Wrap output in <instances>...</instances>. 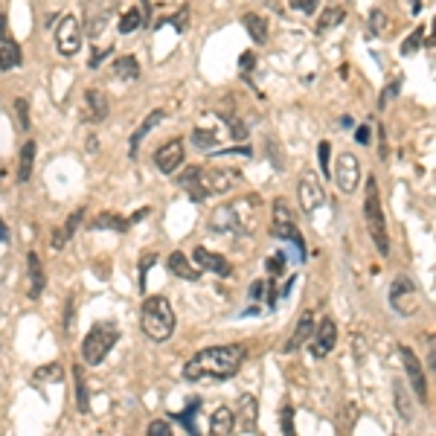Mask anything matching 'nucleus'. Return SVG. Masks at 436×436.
Listing matches in <instances>:
<instances>
[{"label": "nucleus", "instance_id": "f257e3e1", "mask_svg": "<svg viewBox=\"0 0 436 436\" xmlns=\"http://www.w3.org/2000/svg\"><path fill=\"white\" fill-rule=\"evenodd\" d=\"M241 361H245V346L230 343V346H207L198 355H192L184 367V378L186 381H198V378H218L227 381L239 372Z\"/></svg>", "mask_w": 436, "mask_h": 436}, {"label": "nucleus", "instance_id": "f03ea898", "mask_svg": "<svg viewBox=\"0 0 436 436\" xmlns=\"http://www.w3.org/2000/svg\"><path fill=\"white\" fill-rule=\"evenodd\" d=\"M259 224V198L247 195L241 201L221 204L210 213V230L213 233H233V236H247Z\"/></svg>", "mask_w": 436, "mask_h": 436}, {"label": "nucleus", "instance_id": "7ed1b4c3", "mask_svg": "<svg viewBox=\"0 0 436 436\" xmlns=\"http://www.w3.org/2000/svg\"><path fill=\"white\" fill-rule=\"evenodd\" d=\"M140 326L149 341L154 343H166L175 335V308L169 306L166 297H149L143 300L140 308Z\"/></svg>", "mask_w": 436, "mask_h": 436}, {"label": "nucleus", "instance_id": "20e7f679", "mask_svg": "<svg viewBox=\"0 0 436 436\" xmlns=\"http://www.w3.org/2000/svg\"><path fill=\"white\" fill-rule=\"evenodd\" d=\"M363 218H367V230L372 236V245L381 256H390V236H387V218L381 210V195H378V180L375 175L367 178V192H363Z\"/></svg>", "mask_w": 436, "mask_h": 436}, {"label": "nucleus", "instance_id": "39448f33", "mask_svg": "<svg viewBox=\"0 0 436 436\" xmlns=\"http://www.w3.org/2000/svg\"><path fill=\"white\" fill-rule=\"evenodd\" d=\"M117 341H119V329L114 323H96L88 332V337L82 341V358L90 367H96V363H102L108 358V352L117 346Z\"/></svg>", "mask_w": 436, "mask_h": 436}, {"label": "nucleus", "instance_id": "423d86ee", "mask_svg": "<svg viewBox=\"0 0 436 436\" xmlns=\"http://www.w3.org/2000/svg\"><path fill=\"white\" fill-rule=\"evenodd\" d=\"M387 300H390V308L402 317H413L419 311V302H422V294H419V285L413 282L410 274H398L396 280L390 282V291H387Z\"/></svg>", "mask_w": 436, "mask_h": 436}, {"label": "nucleus", "instance_id": "0eeeda50", "mask_svg": "<svg viewBox=\"0 0 436 436\" xmlns=\"http://www.w3.org/2000/svg\"><path fill=\"white\" fill-rule=\"evenodd\" d=\"M271 233L282 241H291L297 247V259L302 262L306 259V241H302L300 230H297V221H294V213L288 210V204L282 198L274 201V218H271Z\"/></svg>", "mask_w": 436, "mask_h": 436}, {"label": "nucleus", "instance_id": "6e6552de", "mask_svg": "<svg viewBox=\"0 0 436 436\" xmlns=\"http://www.w3.org/2000/svg\"><path fill=\"white\" fill-rule=\"evenodd\" d=\"M201 184L204 189H207V195H227L230 189H236L241 184V172H236V169H204L201 166Z\"/></svg>", "mask_w": 436, "mask_h": 436}, {"label": "nucleus", "instance_id": "1a4fd4ad", "mask_svg": "<svg viewBox=\"0 0 436 436\" xmlns=\"http://www.w3.org/2000/svg\"><path fill=\"white\" fill-rule=\"evenodd\" d=\"M56 47L62 56H76L82 50V23L76 15H64L58 21V29H56Z\"/></svg>", "mask_w": 436, "mask_h": 436}, {"label": "nucleus", "instance_id": "9d476101", "mask_svg": "<svg viewBox=\"0 0 436 436\" xmlns=\"http://www.w3.org/2000/svg\"><path fill=\"white\" fill-rule=\"evenodd\" d=\"M335 184H337V189H341V192H346V195H352V192L358 189V184H361V163H358L355 154L343 152L341 157H337V163H335Z\"/></svg>", "mask_w": 436, "mask_h": 436}, {"label": "nucleus", "instance_id": "9b49d317", "mask_svg": "<svg viewBox=\"0 0 436 436\" xmlns=\"http://www.w3.org/2000/svg\"><path fill=\"white\" fill-rule=\"evenodd\" d=\"M398 355L404 361V372H407V381H410V390L416 393L419 402H428V381H425V370H422V361L416 358V352L410 346H402Z\"/></svg>", "mask_w": 436, "mask_h": 436}, {"label": "nucleus", "instance_id": "f8f14e48", "mask_svg": "<svg viewBox=\"0 0 436 436\" xmlns=\"http://www.w3.org/2000/svg\"><path fill=\"white\" fill-rule=\"evenodd\" d=\"M297 198H300V207H302V213H317L323 204H326V192H323V186H320V180H317V175H306L300 180V186H297Z\"/></svg>", "mask_w": 436, "mask_h": 436}, {"label": "nucleus", "instance_id": "ddd939ff", "mask_svg": "<svg viewBox=\"0 0 436 436\" xmlns=\"http://www.w3.org/2000/svg\"><path fill=\"white\" fill-rule=\"evenodd\" d=\"M337 346V323L332 317H323L320 326L314 329L311 335V355L314 358H326V355H332V349Z\"/></svg>", "mask_w": 436, "mask_h": 436}, {"label": "nucleus", "instance_id": "4468645a", "mask_svg": "<svg viewBox=\"0 0 436 436\" xmlns=\"http://www.w3.org/2000/svg\"><path fill=\"white\" fill-rule=\"evenodd\" d=\"M108 114H111V99H108L105 90H88L84 93V111L82 119L84 123H105Z\"/></svg>", "mask_w": 436, "mask_h": 436}, {"label": "nucleus", "instance_id": "2eb2a0df", "mask_svg": "<svg viewBox=\"0 0 436 436\" xmlns=\"http://www.w3.org/2000/svg\"><path fill=\"white\" fill-rule=\"evenodd\" d=\"M180 163H184V143L180 140H169L154 152V166L160 169L163 175H172Z\"/></svg>", "mask_w": 436, "mask_h": 436}, {"label": "nucleus", "instance_id": "dca6fc26", "mask_svg": "<svg viewBox=\"0 0 436 436\" xmlns=\"http://www.w3.org/2000/svg\"><path fill=\"white\" fill-rule=\"evenodd\" d=\"M192 256H195V262L201 265L204 271H213L215 276H221V280L233 276V265H230L221 253H213L207 247H195V250H192Z\"/></svg>", "mask_w": 436, "mask_h": 436}, {"label": "nucleus", "instance_id": "f3484780", "mask_svg": "<svg viewBox=\"0 0 436 436\" xmlns=\"http://www.w3.org/2000/svg\"><path fill=\"white\" fill-rule=\"evenodd\" d=\"M169 117V111H166V108H157V111H152L149 117H145L143 119V123L137 125V131H134V134H131V145H128V157H137L140 154V143L145 140V137H149L152 134V131L157 128V125H160L163 123V119Z\"/></svg>", "mask_w": 436, "mask_h": 436}, {"label": "nucleus", "instance_id": "a211bd4d", "mask_svg": "<svg viewBox=\"0 0 436 436\" xmlns=\"http://www.w3.org/2000/svg\"><path fill=\"white\" fill-rule=\"evenodd\" d=\"M178 186L184 189L195 204H201V201L210 198L207 189H204V184H201V166H186L184 172H180V178H178Z\"/></svg>", "mask_w": 436, "mask_h": 436}, {"label": "nucleus", "instance_id": "6ab92c4d", "mask_svg": "<svg viewBox=\"0 0 436 436\" xmlns=\"http://www.w3.org/2000/svg\"><path fill=\"white\" fill-rule=\"evenodd\" d=\"M82 221H84V210L79 207L76 213H70V215H67V221L53 233V241H50L53 250H64V247H67V241L76 236V230L82 227Z\"/></svg>", "mask_w": 436, "mask_h": 436}, {"label": "nucleus", "instance_id": "aec40b11", "mask_svg": "<svg viewBox=\"0 0 436 436\" xmlns=\"http://www.w3.org/2000/svg\"><path fill=\"white\" fill-rule=\"evenodd\" d=\"M311 335H314V314L311 311H306L300 317V323H297V329H294V335L288 337V343H285V352L291 355V352H297L300 346H306L308 341H311Z\"/></svg>", "mask_w": 436, "mask_h": 436}, {"label": "nucleus", "instance_id": "412c9836", "mask_svg": "<svg viewBox=\"0 0 436 436\" xmlns=\"http://www.w3.org/2000/svg\"><path fill=\"white\" fill-rule=\"evenodd\" d=\"M27 271H29V300H41L47 288V276H44V265L35 253H27Z\"/></svg>", "mask_w": 436, "mask_h": 436}, {"label": "nucleus", "instance_id": "4be33fe9", "mask_svg": "<svg viewBox=\"0 0 436 436\" xmlns=\"http://www.w3.org/2000/svg\"><path fill=\"white\" fill-rule=\"evenodd\" d=\"M166 268L172 271L175 276H180V280H189V282H198V280H201V271H195V268H192L184 250H175V253H169V259H166Z\"/></svg>", "mask_w": 436, "mask_h": 436}, {"label": "nucleus", "instance_id": "5701e85b", "mask_svg": "<svg viewBox=\"0 0 436 436\" xmlns=\"http://www.w3.org/2000/svg\"><path fill=\"white\" fill-rule=\"evenodd\" d=\"M256 416L259 404L253 396H239V428L245 433H256Z\"/></svg>", "mask_w": 436, "mask_h": 436}, {"label": "nucleus", "instance_id": "b1692460", "mask_svg": "<svg viewBox=\"0 0 436 436\" xmlns=\"http://www.w3.org/2000/svg\"><path fill=\"white\" fill-rule=\"evenodd\" d=\"M236 428V413L230 407H215V413L210 416V433L215 436H227V433H233Z\"/></svg>", "mask_w": 436, "mask_h": 436}, {"label": "nucleus", "instance_id": "393cba45", "mask_svg": "<svg viewBox=\"0 0 436 436\" xmlns=\"http://www.w3.org/2000/svg\"><path fill=\"white\" fill-rule=\"evenodd\" d=\"M35 154H38V145H35V140H27L23 149H21V160H18V184H27V180L32 178Z\"/></svg>", "mask_w": 436, "mask_h": 436}, {"label": "nucleus", "instance_id": "a878e982", "mask_svg": "<svg viewBox=\"0 0 436 436\" xmlns=\"http://www.w3.org/2000/svg\"><path fill=\"white\" fill-rule=\"evenodd\" d=\"M241 23H245V29L253 38V44H265V41H268V23H265L262 15H256V12H247V15L241 18Z\"/></svg>", "mask_w": 436, "mask_h": 436}, {"label": "nucleus", "instance_id": "bb28decb", "mask_svg": "<svg viewBox=\"0 0 436 436\" xmlns=\"http://www.w3.org/2000/svg\"><path fill=\"white\" fill-rule=\"evenodd\" d=\"M88 227L90 230H117V233H125V230L131 227V221L123 215H114V213H99Z\"/></svg>", "mask_w": 436, "mask_h": 436}, {"label": "nucleus", "instance_id": "cd10ccee", "mask_svg": "<svg viewBox=\"0 0 436 436\" xmlns=\"http://www.w3.org/2000/svg\"><path fill=\"white\" fill-rule=\"evenodd\" d=\"M21 62H23V56H21V47L15 44V41H3L0 44V70L3 73H9V70H15V67H21Z\"/></svg>", "mask_w": 436, "mask_h": 436}, {"label": "nucleus", "instance_id": "c85d7f7f", "mask_svg": "<svg viewBox=\"0 0 436 436\" xmlns=\"http://www.w3.org/2000/svg\"><path fill=\"white\" fill-rule=\"evenodd\" d=\"M114 73L123 82H137L140 79V62L134 56H119L114 62Z\"/></svg>", "mask_w": 436, "mask_h": 436}, {"label": "nucleus", "instance_id": "c756f323", "mask_svg": "<svg viewBox=\"0 0 436 436\" xmlns=\"http://www.w3.org/2000/svg\"><path fill=\"white\" fill-rule=\"evenodd\" d=\"M198 407H201V398H192V402L186 404V410H180V413H175L172 419L180 422V425L186 428V433H198V425H195V419H198Z\"/></svg>", "mask_w": 436, "mask_h": 436}, {"label": "nucleus", "instance_id": "7c9ffc66", "mask_svg": "<svg viewBox=\"0 0 436 436\" xmlns=\"http://www.w3.org/2000/svg\"><path fill=\"white\" fill-rule=\"evenodd\" d=\"M64 378V367L58 361H53V363H44V367H38L32 372V381L35 384H44V381H62Z\"/></svg>", "mask_w": 436, "mask_h": 436}, {"label": "nucleus", "instance_id": "2f4dec72", "mask_svg": "<svg viewBox=\"0 0 436 436\" xmlns=\"http://www.w3.org/2000/svg\"><path fill=\"white\" fill-rule=\"evenodd\" d=\"M396 410L398 416H402L404 422H413V404H410V396H407V387L402 381H396Z\"/></svg>", "mask_w": 436, "mask_h": 436}, {"label": "nucleus", "instance_id": "473e14b6", "mask_svg": "<svg viewBox=\"0 0 436 436\" xmlns=\"http://www.w3.org/2000/svg\"><path fill=\"white\" fill-rule=\"evenodd\" d=\"M343 18H346V12L341 9V6H329L320 15V21H317V32H329V29H335V27H341L343 23Z\"/></svg>", "mask_w": 436, "mask_h": 436}, {"label": "nucleus", "instance_id": "72a5a7b5", "mask_svg": "<svg viewBox=\"0 0 436 436\" xmlns=\"http://www.w3.org/2000/svg\"><path fill=\"white\" fill-rule=\"evenodd\" d=\"M140 23H143V12L140 9H128L123 18H119V32L128 35V32H134L140 29Z\"/></svg>", "mask_w": 436, "mask_h": 436}, {"label": "nucleus", "instance_id": "f704fd0d", "mask_svg": "<svg viewBox=\"0 0 436 436\" xmlns=\"http://www.w3.org/2000/svg\"><path fill=\"white\" fill-rule=\"evenodd\" d=\"M192 143L198 145V149H215L218 145V134L210 128H195L192 131Z\"/></svg>", "mask_w": 436, "mask_h": 436}, {"label": "nucleus", "instance_id": "c9c22d12", "mask_svg": "<svg viewBox=\"0 0 436 436\" xmlns=\"http://www.w3.org/2000/svg\"><path fill=\"white\" fill-rule=\"evenodd\" d=\"M398 93H402V79H393V82L381 90V96H378V111H387V105H390Z\"/></svg>", "mask_w": 436, "mask_h": 436}, {"label": "nucleus", "instance_id": "e433bc0d", "mask_svg": "<svg viewBox=\"0 0 436 436\" xmlns=\"http://www.w3.org/2000/svg\"><path fill=\"white\" fill-rule=\"evenodd\" d=\"M218 114H221V117L227 119V125H230V134H233V140H247L250 131H247V125L241 123V119H236L230 111H218Z\"/></svg>", "mask_w": 436, "mask_h": 436}, {"label": "nucleus", "instance_id": "4c0bfd02", "mask_svg": "<svg viewBox=\"0 0 436 436\" xmlns=\"http://www.w3.org/2000/svg\"><path fill=\"white\" fill-rule=\"evenodd\" d=\"M73 375H76V396H79V413H88V384H84V375H82V370L76 367L73 370Z\"/></svg>", "mask_w": 436, "mask_h": 436}, {"label": "nucleus", "instance_id": "58836bf2", "mask_svg": "<svg viewBox=\"0 0 436 436\" xmlns=\"http://www.w3.org/2000/svg\"><path fill=\"white\" fill-rule=\"evenodd\" d=\"M280 428L288 436L297 433V428H294V407H291V404H282V410H280Z\"/></svg>", "mask_w": 436, "mask_h": 436}, {"label": "nucleus", "instance_id": "ea45409f", "mask_svg": "<svg viewBox=\"0 0 436 436\" xmlns=\"http://www.w3.org/2000/svg\"><path fill=\"white\" fill-rule=\"evenodd\" d=\"M425 35H428V32H425V27H419V29H416V32L410 35V38L402 44V53H404V56H413V53L419 50V47H422V41H425Z\"/></svg>", "mask_w": 436, "mask_h": 436}, {"label": "nucleus", "instance_id": "a19ab883", "mask_svg": "<svg viewBox=\"0 0 436 436\" xmlns=\"http://www.w3.org/2000/svg\"><path fill=\"white\" fill-rule=\"evenodd\" d=\"M384 29H387V15L381 9H372L370 12V35L375 38V35H381Z\"/></svg>", "mask_w": 436, "mask_h": 436}, {"label": "nucleus", "instance_id": "79ce46f5", "mask_svg": "<svg viewBox=\"0 0 436 436\" xmlns=\"http://www.w3.org/2000/svg\"><path fill=\"white\" fill-rule=\"evenodd\" d=\"M15 117H18V128L29 131V102L27 99H15Z\"/></svg>", "mask_w": 436, "mask_h": 436}, {"label": "nucleus", "instance_id": "37998d69", "mask_svg": "<svg viewBox=\"0 0 436 436\" xmlns=\"http://www.w3.org/2000/svg\"><path fill=\"white\" fill-rule=\"evenodd\" d=\"M329 154H332V145L323 140V143L317 145V160H320V169H323V175H326V178H332V163H329Z\"/></svg>", "mask_w": 436, "mask_h": 436}, {"label": "nucleus", "instance_id": "c03bdc74", "mask_svg": "<svg viewBox=\"0 0 436 436\" xmlns=\"http://www.w3.org/2000/svg\"><path fill=\"white\" fill-rule=\"evenodd\" d=\"M271 288H274V285H271L268 280H256V282L250 285V294H247V297H250L253 302H262V300H268V291H271Z\"/></svg>", "mask_w": 436, "mask_h": 436}, {"label": "nucleus", "instance_id": "a18cd8bd", "mask_svg": "<svg viewBox=\"0 0 436 436\" xmlns=\"http://www.w3.org/2000/svg\"><path fill=\"white\" fill-rule=\"evenodd\" d=\"M288 6L294 12H300V15H314L317 6H320V0H288Z\"/></svg>", "mask_w": 436, "mask_h": 436}, {"label": "nucleus", "instance_id": "49530a36", "mask_svg": "<svg viewBox=\"0 0 436 436\" xmlns=\"http://www.w3.org/2000/svg\"><path fill=\"white\" fill-rule=\"evenodd\" d=\"M268 271H271V276H282L285 274V250L268 256Z\"/></svg>", "mask_w": 436, "mask_h": 436}, {"label": "nucleus", "instance_id": "de8ad7c7", "mask_svg": "<svg viewBox=\"0 0 436 436\" xmlns=\"http://www.w3.org/2000/svg\"><path fill=\"white\" fill-rule=\"evenodd\" d=\"M154 262H157L154 253H149V256L140 259V291H143V294H145V276H149V268H152Z\"/></svg>", "mask_w": 436, "mask_h": 436}, {"label": "nucleus", "instance_id": "09e8293b", "mask_svg": "<svg viewBox=\"0 0 436 436\" xmlns=\"http://www.w3.org/2000/svg\"><path fill=\"white\" fill-rule=\"evenodd\" d=\"M169 433H172V425L166 419H154L149 425V436H169Z\"/></svg>", "mask_w": 436, "mask_h": 436}, {"label": "nucleus", "instance_id": "8fccbe9b", "mask_svg": "<svg viewBox=\"0 0 436 436\" xmlns=\"http://www.w3.org/2000/svg\"><path fill=\"white\" fill-rule=\"evenodd\" d=\"M256 67V56L253 53H241V58H239V70H241V76H250V70Z\"/></svg>", "mask_w": 436, "mask_h": 436}, {"label": "nucleus", "instance_id": "3c124183", "mask_svg": "<svg viewBox=\"0 0 436 436\" xmlns=\"http://www.w3.org/2000/svg\"><path fill=\"white\" fill-rule=\"evenodd\" d=\"M186 18H189V6H184V9H180L178 15L172 18V23H175V29H178V32H184V29H186Z\"/></svg>", "mask_w": 436, "mask_h": 436}, {"label": "nucleus", "instance_id": "603ef678", "mask_svg": "<svg viewBox=\"0 0 436 436\" xmlns=\"http://www.w3.org/2000/svg\"><path fill=\"white\" fill-rule=\"evenodd\" d=\"M355 140H358L361 145H370V143H372V134H370V125H361V128L355 131Z\"/></svg>", "mask_w": 436, "mask_h": 436}, {"label": "nucleus", "instance_id": "864d4df0", "mask_svg": "<svg viewBox=\"0 0 436 436\" xmlns=\"http://www.w3.org/2000/svg\"><path fill=\"white\" fill-rule=\"evenodd\" d=\"M105 56H111V50L93 53V56H90V62H88V67H90V70H96V67H99V64H102V58H105Z\"/></svg>", "mask_w": 436, "mask_h": 436}, {"label": "nucleus", "instance_id": "5fc2aeb1", "mask_svg": "<svg viewBox=\"0 0 436 436\" xmlns=\"http://www.w3.org/2000/svg\"><path fill=\"white\" fill-rule=\"evenodd\" d=\"M0 245H9V227L3 224V218H0Z\"/></svg>", "mask_w": 436, "mask_h": 436}, {"label": "nucleus", "instance_id": "6e6d98bb", "mask_svg": "<svg viewBox=\"0 0 436 436\" xmlns=\"http://www.w3.org/2000/svg\"><path fill=\"white\" fill-rule=\"evenodd\" d=\"M422 9V0H413V12H419Z\"/></svg>", "mask_w": 436, "mask_h": 436}]
</instances>
